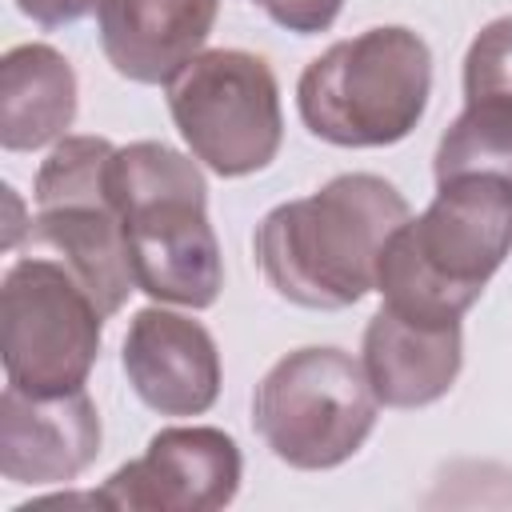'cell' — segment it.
I'll return each mask as SVG.
<instances>
[{
  "label": "cell",
  "instance_id": "cell-1",
  "mask_svg": "<svg viewBox=\"0 0 512 512\" xmlns=\"http://www.w3.org/2000/svg\"><path fill=\"white\" fill-rule=\"evenodd\" d=\"M408 220V200L372 172H344L304 200L276 204L252 252L264 280L288 304L336 312L376 288V264L388 236Z\"/></svg>",
  "mask_w": 512,
  "mask_h": 512
},
{
  "label": "cell",
  "instance_id": "cell-2",
  "mask_svg": "<svg viewBox=\"0 0 512 512\" xmlns=\"http://www.w3.org/2000/svg\"><path fill=\"white\" fill-rule=\"evenodd\" d=\"M512 252V180L456 176L436 184L432 204L404 220L376 264V292L388 308L452 324L480 300Z\"/></svg>",
  "mask_w": 512,
  "mask_h": 512
},
{
  "label": "cell",
  "instance_id": "cell-3",
  "mask_svg": "<svg viewBox=\"0 0 512 512\" xmlns=\"http://www.w3.org/2000/svg\"><path fill=\"white\" fill-rule=\"evenodd\" d=\"M108 180L124 216L136 288L160 304L212 308L224 288V260L196 156L160 140H136L112 152Z\"/></svg>",
  "mask_w": 512,
  "mask_h": 512
},
{
  "label": "cell",
  "instance_id": "cell-4",
  "mask_svg": "<svg viewBox=\"0 0 512 512\" xmlns=\"http://www.w3.org/2000/svg\"><path fill=\"white\" fill-rule=\"evenodd\" d=\"M432 96V52L404 24H380L336 40L296 84L304 128L336 148L400 144Z\"/></svg>",
  "mask_w": 512,
  "mask_h": 512
},
{
  "label": "cell",
  "instance_id": "cell-5",
  "mask_svg": "<svg viewBox=\"0 0 512 512\" xmlns=\"http://www.w3.org/2000/svg\"><path fill=\"white\" fill-rule=\"evenodd\" d=\"M376 392L344 348H296L252 392V428L276 460L324 472L352 460L376 428Z\"/></svg>",
  "mask_w": 512,
  "mask_h": 512
},
{
  "label": "cell",
  "instance_id": "cell-6",
  "mask_svg": "<svg viewBox=\"0 0 512 512\" xmlns=\"http://www.w3.org/2000/svg\"><path fill=\"white\" fill-rule=\"evenodd\" d=\"M112 152L104 136H64L36 172L32 240L52 248L88 288L104 316H116L136 292L124 216L112 196Z\"/></svg>",
  "mask_w": 512,
  "mask_h": 512
},
{
  "label": "cell",
  "instance_id": "cell-7",
  "mask_svg": "<svg viewBox=\"0 0 512 512\" xmlns=\"http://www.w3.org/2000/svg\"><path fill=\"white\" fill-rule=\"evenodd\" d=\"M168 112L188 152L224 180L264 172L284 140L280 84L264 56L212 48L192 56L168 84Z\"/></svg>",
  "mask_w": 512,
  "mask_h": 512
},
{
  "label": "cell",
  "instance_id": "cell-8",
  "mask_svg": "<svg viewBox=\"0 0 512 512\" xmlns=\"http://www.w3.org/2000/svg\"><path fill=\"white\" fill-rule=\"evenodd\" d=\"M104 312L64 260L24 256L0 284V352L12 388L64 396L88 384Z\"/></svg>",
  "mask_w": 512,
  "mask_h": 512
},
{
  "label": "cell",
  "instance_id": "cell-9",
  "mask_svg": "<svg viewBox=\"0 0 512 512\" xmlns=\"http://www.w3.org/2000/svg\"><path fill=\"white\" fill-rule=\"evenodd\" d=\"M244 460L224 428H160L144 456L116 468L92 504L128 512H216L236 500Z\"/></svg>",
  "mask_w": 512,
  "mask_h": 512
},
{
  "label": "cell",
  "instance_id": "cell-10",
  "mask_svg": "<svg viewBox=\"0 0 512 512\" xmlns=\"http://www.w3.org/2000/svg\"><path fill=\"white\" fill-rule=\"evenodd\" d=\"M132 392L160 416H200L220 396V348L212 332L168 308H140L120 348Z\"/></svg>",
  "mask_w": 512,
  "mask_h": 512
},
{
  "label": "cell",
  "instance_id": "cell-11",
  "mask_svg": "<svg viewBox=\"0 0 512 512\" xmlns=\"http://www.w3.org/2000/svg\"><path fill=\"white\" fill-rule=\"evenodd\" d=\"M100 456V412L92 396L0 392V472L12 484H68Z\"/></svg>",
  "mask_w": 512,
  "mask_h": 512
},
{
  "label": "cell",
  "instance_id": "cell-12",
  "mask_svg": "<svg viewBox=\"0 0 512 512\" xmlns=\"http://www.w3.org/2000/svg\"><path fill=\"white\" fill-rule=\"evenodd\" d=\"M364 372L384 408H424L452 392L464 364V328L380 308L364 328Z\"/></svg>",
  "mask_w": 512,
  "mask_h": 512
},
{
  "label": "cell",
  "instance_id": "cell-13",
  "mask_svg": "<svg viewBox=\"0 0 512 512\" xmlns=\"http://www.w3.org/2000/svg\"><path fill=\"white\" fill-rule=\"evenodd\" d=\"M216 12L220 0H100V48L124 80L168 84L200 56Z\"/></svg>",
  "mask_w": 512,
  "mask_h": 512
},
{
  "label": "cell",
  "instance_id": "cell-14",
  "mask_svg": "<svg viewBox=\"0 0 512 512\" xmlns=\"http://www.w3.org/2000/svg\"><path fill=\"white\" fill-rule=\"evenodd\" d=\"M76 120V72L52 44H16L0 60V144L36 152L68 136Z\"/></svg>",
  "mask_w": 512,
  "mask_h": 512
},
{
  "label": "cell",
  "instance_id": "cell-15",
  "mask_svg": "<svg viewBox=\"0 0 512 512\" xmlns=\"http://www.w3.org/2000/svg\"><path fill=\"white\" fill-rule=\"evenodd\" d=\"M436 184L456 176L512 180V100H464V112L436 144Z\"/></svg>",
  "mask_w": 512,
  "mask_h": 512
},
{
  "label": "cell",
  "instance_id": "cell-16",
  "mask_svg": "<svg viewBox=\"0 0 512 512\" xmlns=\"http://www.w3.org/2000/svg\"><path fill=\"white\" fill-rule=\"evenodd\" d=\"M464 100H512V16L484 24L468 44Z\"/></svg>",
  "mask_w": 512,
  "mask_h": 512
},
{
  "label": "cell",
  "instance_id": "cell-17",
  "mask_svg": "<svg viewBox=\"0 0 512 512\" xmlns=\"http://www.w3.org/2000/svg\"><path fill=\"white\" fill-rule=\"evenodd\" d=\"M272 24L296 36H316L328 32L344 8V0H252Z\"/></svg>",
  "mask_w": 512,
  "mask_h": 512
},
{
  "label": "cell",
  "instance_id": "cell-18",
  "mask_svg": "<svg viewBox=\"0 0 512 512\" xmlns=\"http://www.w3.org/2000/svg\"><path fill=\"white\" fill-rule=\"evenodd\" d=\"M100 0H16V8L40 28H64L84 20Z\"/></svg>",
  "mask_w": 512,
  "mask_h": 512
}]
</instances>
